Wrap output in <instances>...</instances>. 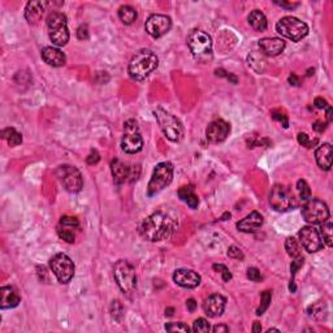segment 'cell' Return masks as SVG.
<instances>
[{"label": "cell", "instance_id": "obj_1", "mask_svg": "<svg viewBox=\"0 0 333 333\" xmlns=\"http://www.w3.org/2000/svg\"><path fill=\"white\" fill-rule=\"evenodd\" d=\"M173 228H175V223L171 217L165 215L164 212L159 211V212H154L143 220L141 228H139V232L143 238H146L147 241L158 242V241H162V239L169 237Z\"/></svg>", "mask_w": 333, "mask_h": 333}, {"label": "cell", "instance_id": "obj_2", "mask_svg": "<svg viewBox=\"0 0 333 333\" xmlns=\"http://www.w3.org/2000/svg\"><path fill=\"white\" fill-rule=\"evenodd\" d=\"M158 56L154 52L146 49L139 50L130 60L129 67H128V73L133 80L142 81L158 68Z\"/></svg>", "mask_w": 333, "mask_h": 333}, {"label": "cell", "instance_id": "obj_3", "mask_svg": "<svg viewBox=\"0 0 333 333\" xmlns=\"http://www.w3.org/2000/svg\"><path fill=\"white\" fill-rule=\"evenodd\" d=\"M154 115L163 134L172 142H180L184 137V126L181 121L163 108H156L154 111Z\"/></svg>", "mask_w": 333, "mask_h": 333}, {"label": "cell", "instance_id": "obj_4", "mask_svg": "<svg viewBox=\"0 0 333 333\" xmlns=\"http://www.w3.org/2000/svg\"><path fill=\"white\" fill-rule=\"evenodd\" d=\"M49 37L52 43L63 47L69 42V30L67 17L62 12H52L47 19Z\"/></svg>", "mask_w": 333, "mask_h": 333}, {"label": "cell", "instance_id": "obj_5", "mask_svg": "<svg viewBox=\"0 0 333 333\" xmlns=\"http://www.w3.org/2000/svg\"><path fill=\"white\" fill-rule=\"evenodd\" d=\"M113 276L116 280L119 288L125 294H130L137 286L136 269L125 259H120L113 267Z\"/></svg>", "mask_w": 333, "mask_h": 333}, {"label": "cell", "instance_id": "obj_6", "mask_svg": "<svg viewBox=\"0 0 333 333\" xmlns=\"http://www.w3.org/2000/svg\"><path fill=\"white\" fill-rule=\"evenodd\" d=\"M172 177H173V164L169 162L159 163L152 172V176L147 185V195L152 197L160 193L163 189L171 184Z\"/></svg>", "mask_w": 333, "mask_h": 333}, {"label": "cell", "instance_id": "obj_7", "mask_svg": "<svg viewBox=\"0 0 333 333\" xmlns=\"http://www.w3.org/2000/svg\"><path fill=\"white\" fill-rule=\"evenodd\" d=\"M188 46L193 56L198 60L204 62L212 55V39L202 30H193L189 34Z\"/></svg>", "mask_w": 333, "mask_h": 333}, {"label": "cell", "instance_id": "obj_8", "mask_svg": "<svg viewBox=\"0 0 333 333\" xmlns=\"http://www.w3.org/2000/svg\"><path fill=\"white\" fill-rule=\"evenodd\" d=\"M276 30L282 37L290 39L293 42H299L308 34L307 24L291 16H286L280 20L276 25Z\"/></svg>", "mask_w": 333, "mask_h": 333}, {"label": "cell", "instance_id": "obj_9", "mask_svg": "<svg viewBox=\"0 0 333 333\" xmlns=\"http://www.w3.org/2000/svg\"><path fill=\"white\" fill-rule=\"evenodd\" d=\"M143 139L136 120H128L124 123V134L121 139V149L126 154H137L142 150Z\"/></svg>", "mask_w": 333, "mask_h": 333}, {"label": "cell", "instance_id": "obj_10", "mask_svg": "<svg viewBox=\"0 0 333 333\" xmlns=\"http://www.w3.org/2000/svg\"><path fill=\"white\" fill-rule=\"evenodd\" d=\"M50 267L59 282L68 284L75 276V263L67 254L59 252L50 260Z\"/></svg>", "mask_w": 333, "mask_h": 333}, {"label": "cell", "instance_id": "obj_11", "mask_svg": "<svg viewBox=\"0 0 333 333\" xmlns=\"http://www.w3.org/2000/svg\"><path fill=\"white\" fill-rule=\"evenodd\" d=\"M302 216L308 224H323L329 219V208L320 199H308L302 207Z\"/></svg>", "mask_w": 333, "mask_h": 333}, {"label": "cell", "instance_id": "obj_12", "mask_svg": "<svg viewBox=\"0 0 333 333\" xmlns=\"http://www.w3.org/2000/svg\"><path fill=\"white\" fill-rule=\"evenodd\" d=\"M56 176L65 188V190L69 191V193H78V191H81L82 186H84L81 172L73 165H60L56 169Z\"/></svg>", "mask_w": 333, "mask_h": 333}, {"label": "cell", "instance_id": "obj_13", "mask_svg": "<svg viewBox=\"0 0 333 333\" xmlns=\"http://www.w3.org/2000/svg\"><path fill=\"white\" fill-rule=\"evenodd\" d=\"M269 204L273 210L278 212H285L294 207L295 201L288 188H285L284 185L276 184L269 194Z\"/></svg>", "mask_w": 333, "mask_h": 333}, {"label": "cell", "instance_id": "obj_14", "mask_svg": "<svg viewBox=\"0 0 333 333\" xmlns=\"http://www.w3.org/2000/svg\"><path fill=\"white\" fill-rule=\"evenodd\" d=\"M111 172H112L113 181L117 185L125 184V182L136 181L139 177L141 168L139 165H128L126 163L121 162L119 159H115L111 163Z\"/></svg>", "mask_w": 333, "mask_h": 333}, {"label": "cell", "instance_id": "obj_15", "mask_svg": "<svg viewBox=\"0 0 333 333\" xmlns=\"http://www.w3.org/2000/svg\"><path fill=\"white\" fill-rule=\"evenodd\" d=\"M172 21L165 15H151L145 24V29L152 38H160L171 30Z\"/></svg>", "mask_w": 333, "mask_h": 333}, {"label": "cell", "instance_id": "obj_16", "mask_svg": "<svg viewBox=\"0 0 333 333\" xmlns=\"http://www.w3.org/2000/svg\"><path fill=\"white\" fill-rule=\"evenodd\" d=\"M299 242L303 246V249L308 252H316L323 247V239L320 233L314 226H303L299 233Z\"/></svg>", "mask_w": 333, "mask_h": 333}, {"label": "cell", "instance_id": "obj_17", "mask_svg": "<svg viewBox=\"0 0 333 333\" xmlns=\"http://www.w3.org/2000/svg\"><path fill=\"white\" fill-rule=\"evenodd\" d=\"M58 234L65 242L73 243L76 241L77 232L80 230V221L76 217L63 216L58 224Z\"/></svg>", "mask_w": 333, "mask_h": 333}, {"label": "cell", "instance_id": "obj_18", "mask_svg": "<svg viewBox=\"0 0 333 333\" xmlns=\"http://www.w3.org/2000/svg\"><path fill=\"white\" fill-rule=\"evenodd\" d=\"M230 133L229 123L224 120H215L208 125L206 130V137L211 143H221L224 142Z\"/></svg>", "mask_w": 333, "mask_h": 333}, {"label": "cell", "instance_id": "obj_19", "mask_svg": "<svg viewBox=\"0 0 333 333\" xmlns=\"http://www.w3.org/2000/svg\"><path fill=\"white\" fill-rule=\"evenodd\" d=\"M173 281L182 288L193 289L197 288L198 285L201 284V276L193 269L180 268L176 269L175 273H173Z\"/></svg>", "mask_w": 333, "mask_h": 333}, {"label": "cell", "instance_id": "obj_20", "mask_svg": "<svg viewBox=\"0 0 333 333\" xmlns=\"http://www.w3.org/2000/svg\"><path fill=\"white\" fill-rule=\"evenodd\" d=\"M226 299L220 294H212L203 302V311L210 317L220 316L225 310Z\"/></svg>", "mask_w": 333, "mask_h": 333}, {"label": "cell", "instance_id": "obj_21", "mask_svg": "<svg viewBox=\"0 0 333 333\" xmlns=\"http://www.w3.org/2000/svg\"><path fill=\"white\" fill-rule=\"evenodd\" d=\"M49 3L47 2H41V0H33L29 2L25 7V19L30 25H36L41 21L46 8Z\"/></svg>", "mask_w": 333, "mask_h": 333}, {"label": "cell", "instance_id": "obj_22", "mask_svg": "<svg viewBox=\"0 0 333 333\" xmlns=\"http://www.w3.org/2000/svg\"><path fill=\"white\" fill-rule=\"evenodd\" d=\"M259 49L267 56H277L285 50V42L280 38H263L259 41Z\"/></svg>", "mask_w": 333, "mask_h": 333}, {"label": "cell", "instance_id": "obj_23", "mask_svg": "<svg viewBox=\"0 0 333 333\" xmlns=\"http://www.w3.org/2000/svg\"><path fill=\"white\" fill-rule=\"evenodd\" d=\"M263 216L259 214L258 211H252L251 214L243 217L242 220H239L237 223V228L238 230L243 233H252L258 230L260 226L263 225Z\"/></svg>", "mask_w": 333, "mask_h": 333}, {"label": "cell", "instance_id": "obj_24", "mask_svg": "<svg viewBox=\"0 0 333 333\" xmlns=\"http://www.w3.org/2000/svg\"><path fill=\"white\" fill-rule=\"evenodd\" d=\"M42 59L45 60L46 64L51 65V67H63L67 63V58L63 51L55 47H45L42 50Z\"/></svg>", "mask_w": 333, "mask_h": 333}, {"label": "cell", "instance_id": "obj_25", "mask_svg": "<svg viewBox=\"0 0 333 333\" xmlns=\"http://www.w3.org/2000/svg\"><path fill=\"white\" fill-rule=\"evenodd\" d=\"M332 155L333 150L329 143H323L319 146L315 151V159H316L317 165L324 171H329L332 167Z\"/></svg>", "mask_w": 333, "mask_h": 333}, {"label": "cell", "instance_id": "obj_26", "mask_svg": "<svg viewBox=\"0 0 333 333\" xmlns=\"http://www.w3.org/2000/svg\"><path fill=\"white\" fill-rule=\"evenodd\" d=\"M20 301H21V298L12 286H3L0 289V307L3 310L17 307Z\"/></svg>", "mask_w": 333, "mask_h": 333}, {"label": "cell", "instance_id": "obj_27", "mask_svg": "<svg viewBox=\"0 0 333 333\" xmlns=\"http://www.w3.org/2000/svg\"><path fill=\"white\" fill-rule=\"evenodd\" d=\"M178 197L193 210L198 207L199 199H198L197 194L194 193L193 186H181V188L178 189Z\"/></svg>", "mask_w": 333, "mask_h": 333}, {"label": "cell", "instance_id": "obj_28", "mask_svg": "<svg viewBox=\"0 0 333 333\" xmlns=\"http://www.w3.org/2000/svg\"><path fill=\"white\" fill-rule=\"evenodd\" d=\"M249 24L252 29L256 32H264L267 29V19H265L264 13L260 12L259 10H254L249 15Z\"/></svg>", "mask_w": 333, "mask_h": 333}, {"label": "cell", "instance_id": "obj_29", "mask_svg": "<svg viewBox=\"0 0 333 333\" xmlns=\"http://www.w3.org/2000/svg\"><path fill=\"white\" fill-rule=\"evenodd\" d=\"M307 314L311 319H314L316 321H321L327 316V306L321 301H317L308 306Z\"/></svg>", "mask_w": 333, "mask_h": 333}, {"label": "cell", "instance_id": "obj_30", "mask_svg": "<svg viewBox=\"0 0 333 333\" xmlns=\"http://www.w3.org/2000/svg\"><path fill=\"white\" fill-rule=\"evenodd\" d=\"M119 17L125 25H132L137 20V11L130 6H123L119 10Z\"/></svg>", "mask_w": 333, "mask_h": 333}, {"label": "cell", "instance_id": "obj_31", "mask_svg": "<svg viewBox=\"0 0 333 333\" xmlns=\"http://www.w3.org/2000/svg\"><path fill=\"white\" fill-rule=\"evenodd\" d=\"M2 137L6 139L8 145L15 147V146H19L20 143L23 142V136L17 132L15 128H7V129L2 130Z\"/></svg>", "mask_w": 333, "mask_h": 333}, {"label": "cell", "instance_id": "obj_32", "mask_svg": "<svg viewBox=\"0 0 333 333\" xmlns=\"http://www.w3.org/2000/svg\"><path fill=\"white\" fill-rule=\"evenodd\" d=\"M285 249H286L288 254L293 259L302 256L301 246H299V243L297 242V239L293 238V237H289V238H286V241H285Z\"/></svg>", "mask_w": 333, "mask_h": 333}, {"label": "cell", "instance_id": "obj_33", "mask_svg": "<svg viewBox=\"0 0 333 333\" xmlns=\"http://www.w3.org/2000/svg\"><path fill=\"white\" fill-rule=\"evenodd\" d=\"M319 233H320V237H321V239H323V242H325V245L329 246V247H332V245H333L332 223H329V221H325V223L321 224Z\"/></svg>", "mask_w": 333, "mask_h": 333}, {"label": "cell", "instance_id": "obj_34", "mask_svg": "<svg viewBox=\"0 0 333 333\" xmlns=\"http://www.w3.org/2000/svg\"><path fill=\"white\" fill-rule=\"evenodd\" d=\"M272 299V291L271 290H264L260 297V306L256 310V315H263L265 311L268 310L269 304H271Z\"/></svg>", "mask_w": 333, "mask_h": 333}, {"label": "cell", "instance_id": "obj_35", "mask_svg": "<svg viewBox=\"0 0 333 333\" xmlns=\"http://www.w3.org/2000/svg\"><path fill=\"white\" fill-rule=\"evenodd\" d=\"M297 139L298 142H299V145L304 146L306 149H312V147H315V146L319 143V139L311 138V137L308 136V134H306V133H298Z\"/></svg>", "mask_w": 333, "mask_h": 333}, {"label": "cell", "instance_id": "obj_36", "mask_svg": "<svg viewBox=\"0 0 333 333\" xmlns=\"http://www.w3.org/2000/svg\"><path fill=\"white\" fill-rule=\"evenodd\" d=\"M297 190L302 201H308L311 198V189L304 180H299L297 182Z\"/></svg>", "mask_w": 333, "mask_h": 333}, {"label": "cell", "instance_id": "obj_37", "mask_svg": "<svg viewBox=\"0 0 333 333\" xmlns=\"http://www.w3.org/2000/svg\"><path fill=\"white\" fill-rule=\"evenodd\" d=\"M110 311H111V315H112V317L115 319V320L121 321V319H123V316H124L123 304L120 303L119 301H113L112 303H111Z\"/></svg>", "mask_w": 333, "mask_h": 333}, {"label": "cell", "instance_id": "obj_38", "mask_svg": "<svg viewBox=\"0 0 333 333\" xmlns=\"http://www.w3.org/2000/svg\"><path fill=\"white\" fill-rule=\"evenodd\" d=\"M210 330H211L210 323H208L206 319H203V317L197 319V320L194 321V324H193V332L195 333H206L210 332Z\"/></svg>", "mask_w": 333, "mask_h": 333}, {"label": "cell", "instance_id": "obj_39", "mask_svg": "<svg viewBox=\"0 0 333 333\" xmlns=\"http://www.w3.org/2000/svg\"><path fill=\"white\" fill-rule=\"evenodd\" d=\"M165 329L168 332H186L188 333L190 330V328L186 325V324L178 321V323H167L165 324Z\"/></svg>", "mask_w": 333, "mask_h": 333}, {"label": "cell", "instance_id": "obj_40", "mask_svg": "<svg viewBox=\"0 0 333 333\" xmlns=\"http://www.w3.org/2000/svg\"><path fill=\"white\" fill-rule=\"evenodd\" d=\"M214 269L217 273H220L224 282H229L230 280H232V273H230L229 269L226 268L224 264H214Z\"/></svg>", "mask_w": 333, "mask_h": 333}, {"label": "cell", "instance_id": "obj_41", "mask_svg": "<svg viewBox=\"0 0 333 333\" xmlns=\"http://www.w3.org/2000/svg\"><path fill=\"white\" fill-rule=\"evenodd\" d=\"M272 117H273V120H277V121H280V123H281V125L284 126V128H288V126H289L288 116H286L284 112H281L280 110L272 111Z\"/></svg>", "mask_w": 333, "mask_h": 333}, {"label": "cell", "instance_id": "obj_42", "mask_svg": "<svg viewBox=\"0 0 333 333\" xmlns=\"http://www.w3.org/2000/svg\"><path fill=\"white\" fill-rule=\"evenodd\" d=\"M228 255L229 258L234 259V260H242L243 259V252L241 251V249H238L237 246H230L229 250H228Z\"/></svg>", "mask_w": 333, "mask_h": 333}, {"label": "cell", "instance_id": "obj_43", "mask_svg": "<svg viewBox=\"0 0 333 333\" xmlns=\"http://www.w3.org/2000/svg\"><path fill=\"white\" fill-rule=\"evenodd\" d=\"M247 277H249L250 280L254 282H259L260 280H262V275H260L259 269L254 268V267H251V268L247 269Z\"/></svg>", "mask_w": 333, "mask_h": 333}, {"label": "cell", "instance_id": "obj_44", "mask_svg": "<svg viewBox=\"0 0 333 333\" xmlns=\"http://www.w3.org/2000/svg\"><path fill=\"white\" fill-rule=\"evenodd\" d=\"M77 37L81 41H88L89 39V28L88 25H81L77 29Z\"/></svg>", "mask_w": 333, "mask_h": 333}, {"label": "cell", "instance_id": "obj_45", "mask_svg": "<svg viewBox=\"0 0 333 333\" xmlns=\"http://www.w3.org/2000/svg\"><path fill=\"white\" fill-rule=\"evenodd\" d=\"M101 160V156H99V154H98V151H95V150H93V151L90 152V155L88 156V159H86V162H88V164L93 165V164H97L98 162Z\"/></svg>", "mask_w": 333, "mask_h": 333}, {"label": "cell", "instance_id": "obj_46", "mask_svg": "<svg viewBox=\"0 0 333 333\" xmlns=\"http://www.w3.org/2000/svg\"><path fill=\"white\" fill-rule=\"evenodd\" d=\"M215 73H216V76H220V77L228 78V80H230L233 84H237V78L234 77L233 75H230V73L228 75V73H226L225 71H223V69H216V71H215Z\"/></svg>", "mask_w": 333, "mask_h": 333}, {"label": "cell", "instance_id": "obj_47", "mask_svg": "<svg viewBox=\"0 0 333 333\" xmlns=\"http://www.w3.org/2000/svg\"><path fill=\"white\" fill-rule=\"evenodd\" d=\"M314 106L316 108H319V110H324V108H328L329 106H328V102L325 101V99H323V98H316L314 101Z\"/></svg>", "mask_w": 333, "mask_h": 333}, {"label": "cell", "instance_id": "obj_48", "mask_svg": "<svg viewBox=\"0 0 333 333\" xmlns=\"http://www.w3.org/2000/svg\"><path fill=\"white\" fill-rule=\"evenodd\" d=\"M325 128H327V124L320 123V121H316V123L312 125V129H314L315 132H317V133H323L324 130H325Z\"/></svg>", "mask_w": 333, "mask_h": 333}, {"label": "cell", "instance_id": "obj_49", "mask_svg": "<svg viewBox=\"0 0 333 333\" xmlns=\"http://www.w3.org/2000/svg\"><path fill=\"white\" fill-rule=\"evenodd\" d=\"M276 4H278L280 7H282V8H288V10H294V8H297L299 4L298 3H286V2H281V3H278V2H275Z\"/></svg>", "mask_w": 333, "mask_h": 333}, {"label": "cell", "instance_id": "obj_50", "mask_svg": "<svg viewBox=\"0 0 333 333\" xmlns=\"http://www.w3.org/2000/svg\"><path fill=\"white\" fill-rule=\"evenodd\" d=\"M186 307H188V310L190 311V312L195 311V308H197V302H195V299H193V298L188 299V301H186Z\"/></svg>", "mask_w": 333, "mask_h": 333}, {"label": "cell", "instance_id": "obj_51", "mask_svg": "<svg viewBox=\"0 0 333 333\" xmlns=\"http://www.w3.org/2000/svg\"><path fill=\"white\" fill-rule=\"evenodd\" d=\"M212 332L214 333L229 332V327H226V325H215V327L212 328Z\"/></svg>", "mask_w": 333, "mask_h": 333}, {"label": "cell", "instance_id": "obj_52", "mask_svg": "<svg viewBox=\"0 0 333 333\" xmlns=\"http://www.w3.org/2000/svg\"><path fill=\"white\" fill-rule=\"evenodd\" d=\"M289 82H290V85H294V86H297V85L299 84V80H298V77L294 75V73H291V75L289 76Z\"/></svg>", "mask_w": 333, "mask_h": 333}, {"label": "cell", "instance_id": "obj_53", "mask_svg": "<svg viewBox=\"0 0 333 333\" xmlns=\"http://www.w3.org/2000/svg\"><path fill=\"white\" fill-rule=\"evenodd\" d=\"M262 330V325H260V323H258V321H255L254 323V327H252V332L254 333H258Z\"/></svg>", "mask_w": 333, "mask_h": 333}, {"label": "cell", "instance_id": "obj_54", "mask_svg": "<svg viewBox=\"0 0 333 333\" xmlns=\"http://www.w3.org/2000/svg\"><path fill=\"white\" fill-rule=\"evenodd\" d=\"M327 120H328V123L332 121V108L330 107L327 108Z\"/></svg>", "mask_w": 333, "mask_h": 333}, {"label": "cell", "instance_id": "obj_55", "mask_svg": "<svg viewBox=\"0 0 333 333\" xmlns=\"http://www.w3.org/2000/svg\"><path fill=\"white\" fill-rule=\"evenodd\" d=\"M165 315L172 316V315H173V308H167V310H165Z\"/></svg>", "mask_w": 333, "mask_h": 333}, {"label": "cell", "instance_id": "obj_56", "mask_svg": "<svg viewBox=\"0 0 333 333\" xmlns=\"http://www.w3.org/2000/svg\"><path fill=\"white\" fill-rule=\"evenodd\" d=\"M271 332H278V329H276V328H272V329H268V333Z\"/></svg>", "mask_w": 333, "mask_h": 333}]
</instances>
